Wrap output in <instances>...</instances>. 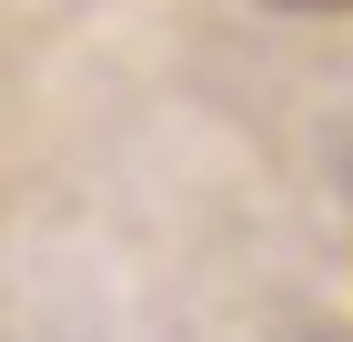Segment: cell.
Segmentation results:
<instances>
[{
	"label": "cell",
	"instance_id": "obj_1",
	"mask_svg": "<svg viewBox=\"0 0 353 342\" xmlns=\"http://www.w3.org/2000/svg\"><path fill=\"white\" fill-rule=\"evenodd\" d=\"M272 10H353V0H272Z\"/></svg>",
	"mask_w": 353,
	"mask_h": 342
}]
</instances>
